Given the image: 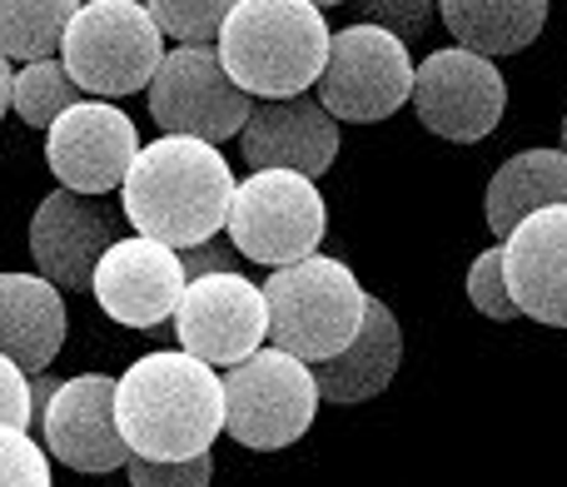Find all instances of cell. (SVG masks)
<instances>
[{
  "mask_svg": "<svg viewBox=\"0 0 567 487\" xmlns=\"http://www.w3.org/2000/svg\"><path fill=\"white\" fill-rule=\"evenodd\" d=\"M239 179L229 169L225 149L185 135H159L140 149L125 189H120V215L130 229L169 249H195L219 235H229V209H235Z\"/></svg>",
  "mask_w": 567,
  "mask_h": 487,
  "instance_id": "obj_1",
  "label": "cell"
},
{
  "mask_svg": "<svg viewBox=\"0 0 567 487\" xmlns=\"http://www.w3.org/2000/svg\"><path fill=\"white\" fill-rule=\"evenodd\" d=\"M120 433L135 458H205L229 423L225 373L185 349H155L120 373Z\"/></svg>",
  "mask_w": 567,
  "mask_h": 487,
  "instance_id": "obj_2",
  "label": "cell"
},
{
  "mask_svg": "<svg viewBox=\"0 0 567 487\" xmlns=\"http://www.w3.org/2000/svg\"><path fill=\"white\" fill-rule=\"evenodd\" d=\"M333 30L313 0H235L219 35V60L229 80L255 105L299 100L323 80Z\"/></svg>",
  "mask_w": 567,
  "mask_h": 487,
  "instance_id": "obj_3",
  "label": "cell"
},
{
  "mask_svg": "<svg viewBox=\"0 0 567 487\" xmlns=\"http://www.w3.org/2000/svg\"><path fill=\"white\" fill-rule=\"evenodd\" d=\"M275 349L293 353L303 363H329L363 333L373 309V293H363L359 273L333 253H313L303 263L275 269L265 279Z\"/></svg>",
  "mask_w": 567,
  "mask_h": 487,
  "instance_id": "obj_4",
  "label": "cell"
},
{
  "mask_svg": "<svg viewBox=\"0 0 567 487\" xmlns=\"http://www.w3.org/2000/svg\"><path fill=\"white\" fill-rule=\"evenodd\" d=\"M165 30L140 0H80L60 60L90 100H120L150 90L165 65Z\"/></svg>",
  "mask_w": 567,
  "mask_h": 487,
  "instance_id": "obj_5",
  "label": "cell"
},
{
  "mask_svg": "<svg viewBox=\"0 0 567 487\" xmlns=\"http://www.w3.org/2000/svg\"><path fill=\"white\" fill-rule=\"evenodd\" d=\"M329 235V205L319 195V179L289 175V169H259L239 179L235 209H229V244L239 259H255L265 269H289L319 253Z\"/></svg>",
  "mask_w": 567,
  "mask_h": 487,
  "instance_id": "obj_6",
  "label": "cell"
},
{
  "mask_svg": "<svg viewBox=\"0 0 567 487\" xmlns=\"http://www.w3.org/2000/svg\"><path fill=\"white\" fill-rule=\"evenodd\" d=\"M225 403H229V423H225L229 438L255 453H275L299 443L313 428L323 393L319 379H313V363L293 359L284 349H265L225 373Z\"/></svg>",
  "mask_w": 567,
  "mask_h": 487,
  "instance_id": "obj_7",
  "label": "cell"
},
{
  "mask_svg": "<svg viewBox=\"0 0 567 487\" xmlns=\"http://www.w3.org/2000/svg\"><path fill=\"white\" fill-rule=\"evenodd\" d=\"M413 80H419V65H413L409 45L383 25L359 20V25L333 30L329 65H323L313 95L333 120L373 125V120H389L403 105H413Z\"/></svg>",
  "mask_w": 567,
  "mask_h": 487,
  "instance_id": "obj_8",
  "label": "cell"
},
{
  "mask_svg": "<svg viewBox=\"0 0 567 487\" xmlns=\"http://www.w3.org/2000/svg\"><path fill=\"white\" fill-rule=\"evenodd\" d=\"M145 95H150V120L165 135L205 139V145L239 139L249 115H255V100L229 80L219 45H175Z\"/></svg>",
  "mask_w": 567,
  "mask_h": 487,
  "instance_id": "obj_9",
  "label": "cell"
},
{
  "mask_svg": "<svg viewBox=\"0 0 567 487\" xmlns=\"http://www.w3.org/2000/svg\"><path fill=\"white\" fill-rule=\"evenodd\" d=\"M413 110L429 135L449 145H478L503 125V110H508L503 65L463 45L429 50L413 80Z\"/></svg>",
  "mask_w": 567,
  "mask_h": 487,
  "instance_id": "obj_10",
  "label": "cell"
},
{
  "mask_svg": "<svg viewBox=\"0 0 567 487\" xmlns=\"http://www.w3.org/2000/svg\"><path fill=\"white\" fill-rule=\"evenodd\" d=\"M275 333L269 323V299L245 273H215L195 279L179 299L175 339L185 353H195L209 369H239L255 353H265V339Z\"/></svg>",
  "mask_w": 567,
  "mask_h": 487,
  "instance_id": "obj_11",
  "label": "cell"
},
{
  "mask_svg": "<svg viewBox=\"0 0 567 487\" xmlns=\"http://www.w3.org/2000/svg\"><path fill=\"white\" fill-rule=\"evenodd\" d=\"M135 120L115 105V100H85L70 115H60L45 135V165L60 179V189L75 195H110L125 189L130 169L140 159Z\"/></svg>",
  "mask_w": 567,
  "mask_h": 487,
  "instance_id": "obj_12",
  "label": "cell"
},
{
  "mask_svg": "<svg viewBox=\"0 0 567 487\" xmlns=\"http://www.w3.org/2000/svg\"><path fill=\"white\" fill-rule=\"evenodd\" d=\"M120 379L110 373H75L65 379V388L55 393V403L40 418V443L55 463L75 473H115L130 468L135 453H130L125 433H120Z\"/></svg>",
  "mask_w": 567,
  "mask_h": 487,
  "instance_id": "obj_13",
  "label": "cell"
},
{
  "mask_svg": "<svg viewBox=\"0 0 567 487\" xmlns=\"http://www.w3.org/2000/svg\"><path fill=\"white\" fill-rule=\"evenodd\" d=\"M185 289L189 279L179 249L155 244L145 235L115 239V249L100 259L95 283H90L100 313L125 323V329H159L165 319H175Z\"/></svg>",
  "mask_w": 567,
  "mask_h": 487,
  "instance_id": "obj_14",
  "label": "cell"
},
{
  "mask_svg": "<svg viewBox=\"0 0 567 487\" xmlns=\"http://www.w3.org/2000/svg\"><path fill=\"white\" fill-rule=\"evenodd\" d=\"M30 259L55 289H90L95 269L115 249V219L100 199L75 189H50L30 215Z\"/></svg>",
  "mask_w": 567,
  "mask_h": 487,
  "instance_id": "obj_15",
  "label": "cell"
},
{
  "mask_svg": "<svg viewBox=\"0 0 567 487\" xmlns=\"http://www.w3.org/2000/svg\"><path fill=\"white\" fill-rule=\"evenodd\" d=\"M339 120L319 105V95L299 100H265L255 105L239 149H245L249 175L259 169H289V175L319 179L339 159Z\"/></svg>",
  "mask_w": 567,
  "mask_h": 487,
  "instance_id": "obj_16",
  "label": "cell"
},
{
  "mask_svg": "<svg viewBox=\"0 0 567 487\" xmlns=\"http://www.w3.org/2000/svg\"><path fill=\"white\" fill-rule=\"evenodd\" d=\"M503 263L518 313L548 329H567V205L523 219L503 239Z\"/></svg>",
  "mask_w": 567,
  "mask_h": 487,
  "instance_id": "obj_17",
  "label": "cell"
},
{
  "mask_svg": "<svg viewBox=\"0 0 567 487\" xmlns=\"http://www.w3.org/2000/svg\"><path fill=\"white\" fill-rule=\"evenodd\" d=\"M70 333V309L65 289L45 279V273L10 269L0 279V349L6 359H16L25 373H40Z\"/></svg>",
  "mask_w": 567,
  "mask_h": 487,
  "instance_id": "obj_18",
  "label": "cell"
},
{
  "mask_svg": "<svg viewBox=\"0 0 567 487\" xmlns=\"http://www.w3.org/2000/svg\"><path fill=\"white\" fill-rule=\"evenodd\" d=\"M399 363H403L399 313H393L383 299H373L363 333L339 353V359L319 363V369H313V379H319V393L329 403H369V398H379V393L393 383Z\"/></svg>",
  "mask_w": 567,
  "mask_h": 487,
  "instance_id": "obj_19",
  "label": "cell"
},
{
  "mask_svg": "<svg viewBox=\"0 0 567 487\" xmlns=\"http://www.w3.org/2000/svg\"><path fill=\"white\" fill-rule=\"evenodd\" d=\"M558 205H567V155L563 149H518L493 169L488 195H483V219L498 239H508L523 219Z\"/></svg>",
  "mask_w": 567,
  "mask_h": 487,
  "instance_id": "obj_20",
  "label": "cell"
},
{
  "mask_svg": "<svg viewBox=\"0 0 567 487\" xmlns=\"http://www.w3.org/2000/svg\"><path fill=\"white\" fill-rule=\"evenodd\" d=\"M439 20L473 55H518L548 25V0H443Z\"/></svg>",
  "mask_w": 567,
  "mask_h": 487,
  "instance_id": "obj_21",
  "label": "cell"
},
{
  "mask_svg": "<svg viewBox=\"0 0 567 487\" xmlns=\"http://www.w3.org/2000/svg\"><path fill=\"white\" fill-rule=\"evenodd\" d=\"M75 10L80 0H6L0 6V60H10V65L60 60Z\"/></svg>",
  "mask_w": 567,
  "mask_h": 487,
  "instance_id": "obj_22",
  "label": "cell"
},
{
  "mask_svg": "<svg viewBox=\"0 0 567 487\" xmlns=\"http://www.w3.org/2000/svg\"><path fill=\"white\" fill-rule=\"evenodd\" d=\"M85 90L75 85V75L65 70V60H40V65H16V115L25 125L45 129L60 115H70L75 105H85Z\"/></svg>",
  "mask_w": 567,
  "mask_h": 487,
  "instance_id": "obj_23",
  "label": "cell"
},
{
  "mask_svg": "<svg viewBox=\"0 0 567 487\" xmlns=\"http://www.w3.org/2000/svg\"><path fill=\"white\" fill-rule=\"evenodd\" d=\"M235 0H150V15L179 45H219Z\"/></svg>",
  "mask_w": 567,
  "mask_h": 487,
  "instance_id": "obj_24",
  "label": "cell"
},
{
  "mask_svg": "<svg viewBox=\"0 0 567 487\" xmlns=\"http://www.w3.org/2000/svg\"><path fill=\"white\" fill-rule=\"evenodd\" d=\"M468 299L483 319H518V303H513V289H508V263H503V244L483 249L478 259L468 263Z\"/></svg>",
  "mask_w": 567,
  "mask_h": 487,
  "instance_id": "obj_25",
  "label": "cell"
},
{
  "mask_svg": "<svg viewBox=\"0 0 567 487\" xmlns=\"http://www.w3.org/2000/svg\"><path fill=\"white\" fill-rule=\"evenodd\" d=\"M0 487H55L50 483V453L35 433L0 428Z\"/></svg>",
  "mask_w": 567,
  "mask_h": 487,
  "instance_id": "obj_26",
  "label": "cell"
},
{
  "mask_svg": "<svg viewBox=\"0 0 567 487\" xmlns=\"http://www.w3.org/2000/svg\"><path fill=\"white\" fill-rule=\"evenodd\" d=\"M0 428H16V433L40 428L35 388H30V373L16 359H0Z\"/></svg>",
  "mask_w": 567,
  "mask_h": 487,
  "instance_id": "obj_27",
  "label": "cell"
},
{
  "mask_svg": "<svg viewBox=\"0 0 567 487\" xmlns=\"http://www.w3.org/2000/svg\"><path fill=\"white\" fill-rule=\"evenodd\" d=\"M125 473H130V487H209V478H215V453L189 458V463L135 458Z\"/></svg>",
  "mask_w": 567,
  "mask_h": 487,
  "instance_id": "obj_28",
  "label": "cell"
},
{
  "mask_svg": "<svg viewBox=\"0 0 567 487\" xmlns=\"http://www.w3.org/2000/svg\"><path fill=\"white\" fill-rule=\"evenodd\" d=\"M363 15H369V25H383L409 45L413 35H423L439 20V6H429V0H373V6H363Z\"/></svg>",
  "mask_w": 567,
  "mask_h": 487,
  "instance_id": "obj_29",
  "label": "cell"
},
{
  "mask_svg": "<svg viewBox=\"0 0 567 487\" xmlns=\"http://www.w3.org/2000/svg\"><path fill=\"white\" fill-rule=\"evenodd\" d=\"M179 259H185V279L189 283H195V279H215V273H239L235 269L239 249L225 235L209 239V244H195V249H179Z\"/></svg>",
  "mask_w": 567,
  "mask_h": 487,
  "instance_id": "obj_30",
  "label": "cell"
},
{
  "mask_svg": "<svg viewBox=\"0 0 567 487\" xmlns=\"http://www.w3.org/2000/svg\"><path fill=\"white\" fill-rule=\"evenodd\" d=\"M558 135H563V145H558V149H563V155H567V115H563V129H558Z\"/></svg>",
  "mask_w": 567,
  "mask_h": 487,
  "instance_id": "obj_31",
  "label": "cell"
}]
</instances>
